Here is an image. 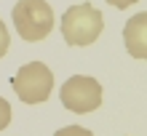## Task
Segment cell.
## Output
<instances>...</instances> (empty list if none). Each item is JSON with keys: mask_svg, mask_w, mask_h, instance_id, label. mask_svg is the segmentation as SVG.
I'll use <instances>...</instances> for the list:
<instances>
[{"mask_svg": "<svg viewBox=\"0 0 147 136\" xmlns=\"http://www.w3.org/2000/svg\"><path fill=\"white\" fill-rule=\"evenodd\" d=\"M102 27H105V19H102L99 8H94L91 3L70 5L62 16V35L67 46H75V48L91 46L102 35Z\"/></svg>", "mask_w": 147, "mask_h": 136, "instance_id": "6da1fadb", "label": "cell"}, {"mask_svg": "<svg viewBox=\"0 0 147 136\" xmlns=\"http://www.w3.org/2000/svg\"><path fill=\"white\" fill-rule=\"evenodd\" d=\"M54 136H94V133L83 125H67V128H59Z\"/></svg>", "mask_w": 147, "mask_h": 136, "instance_id": "8992f818", "label": "cell"}, {"mask_svg": "<svg viewBox=\"0 0 147 136\" xmlns=\"http://www.w3.org/2000/svg\"><path fill=\"white\" fill-rule=\"evenodd\" d=\"M11 88L24 104H40L54 91V72L43 62H30L16 70V75L11 78Z\"/></svg>", "mask_w": 147, "mask_h": 136, "instance_id": "3957f363", "label": "cell"}, {"mask_svg": "<svg viewBox=\"0 0 147 136\" xmlns=\"http://www.w3.org/2000/svg\"><path fill=\"white\" fill-rule=\"evenodd\" d=\"M123 43L126 51L134 59H144L147 62V11L134 13L123 27Z\"/></svg>", "mask_w": 147, "mask_h": 136, "instance_id": "5b68a950", "label": "cell"}, {"mask_svg": "<svg viewBox=\"0 0 147 136\" xmlns=\"http://www.w3.org/2000/svg\"><path fill=\"white\" fill-rule=\"evenodd\" d=\"M8 46H11V35H8V29H5V21L0 19V59L8 54Z\"/></svg>", "mask_w": 147, "mask_h": 136, "instance_id": "52a82bcc", "label": "cell"}, {"mask_svg": "<svg viewBox=\"0 0 147 136\" xmlns=\"http://www.w3.org/2000/svg\"><path fill=\"white\" fill-rule=\"evenodd\" d=\"M110 5H115V8H120V11H123V8H128V5H134L136 0H107Z\"/></svg>", "mask_w": 147, "mask_h": 136, "instance_id": "9c48e42d", "label": "cell"}, {"mask_svg": "<svg viewBox=\"0 0 147 136\" xmlns=\"http://www.w3.org/2000/svg\"><path fill=\"white\" fill-rule=\"evenodd\" d=\"M11 16H13L16 32L27 43H38V40L48 38L54 29V11L46 0H19Z\"/></svg>", "mask_w": 147, "mask_h": 136, "instance_id": "7a4b0ae2", "label": "cell"}, {"mask_svg": "<svg viewBox=\"0 0 147 136\" xmlns=\"http://www.w3.org/2000/svg\"><path fill=\"white\" fill-rule=\"evenodd\" d=\"M8 123H11V104L0 96V131H3Z\"/></svg>", "mask_w": 147, "mask_h": 136, "instance_id": "ba28073f", "label": "cell"}, {"mask_svg": "<svg viewBox=\"0 0 147 136\" xmlns=\"http://www.w3.org/2000/svg\"><path fill=\"white\" fill-rule=\"evenodd\" d=\"M62 104L75 115H88L102 104V86L88 75H72L59 91Z\"/></svg>", "mask_w": 147, "mask_h": 136, "instance_id": "277c9868", "label": "cell"}]
</instances>
